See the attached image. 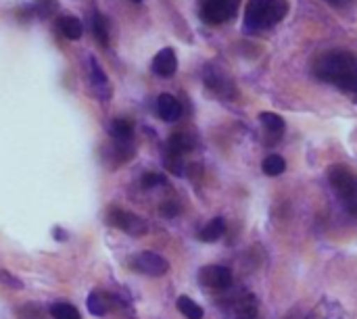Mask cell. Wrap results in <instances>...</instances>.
I'll return each instance as SVG.
<instances>
[{"label": "cell", "mask_w": 357, "mask_h": 319, "mask_svg": "<svg viewBox=\"0 0 357 319\" xmlns=\"http://www.w3.org/2000/svg\"><path fill=\"white\" fill-rule=\"evenodd\" d=\"M318 29L305 54L310 77L357 104V40L328 17H318Z\"/></svg>", "instance_id": "cell-1"}, {"label": "cell", "mask_w": 357, "mask_h": 319, "mask_svg": "<svg viewBox=\"0 0 357 319\" xmlns=\"http://www.w3.org/2000/svg\"><path fill=\"white\" fill-rule=\"evenodd\" d=\"M320 2H324L326 6H331L339 13H349L357 6V0H320Z\"/></svg>", "instance_id": "cell-23"}, {"label": "cell", "mask_w": 357, "mask_h": 319, "mask_svg": "<svg viewBox=\"0 0 357 319\" xmlns=\"http://www.w3.org/2000/svg\"><path fill=\"white\" fill-rule=\"evenodd\" d=\"M199 282L211 290H228L232 286V272L226 265H205L199 272Z\"/></svg>", "instance_id": "cell-10"}, {"label": "cell", "mask_w": 357, "mask_h": 319, "mask_svg": "<svg viewBox=\"0 0 357 319\" xmlns=\"http://www.w3.org/2000/svg\"><path fill=\"white\" fill-rule=\"evenodd\" d=\"M92 27H94V36H96V40H98L102 46H107V44H109V25H107V19H105L100 13H96V15H94Z\"/></svg>", "instance_id": "cell-22"}, {"label": "cell", "mask_w": 357, "mask_h": 319, "mask_svg": "<svg viewBox=\"0 0 357 319\" xmlns=\"http://www.w3.org/2000/svg\"><path fill=\"white\" fill-rule=\"evenodd\" d=\"M86 69H88V77H90V84H92L96 96L102 98V100H109V98H111V86H109L107 73L102 71V67L98 65V61H96L92 54H88Z\"/></svg>", "instance_id": "cell-11"}, {"label": "cell", "mask_w": 357, "mask_h": 319, "mask_svg": "<svg viewBox=\"0 0 357 319\" xmlns=\"http://www.w3.org/2000/svg\"><path fill=\"white\" fill-rule=\"evenodd\" d=\"M111 138L113 142H132V136H134V125L130 123V119H113L111 121Z\"/></svg>", "instance_id": "cell-15"}, {"label": "cell", "mask_w": 357, "mask_h": 319, "mask_svg": "<svg viewBox=\"0 0 357 319\" xmlns=\"http://www.w3.org/2000/svg\"><path fill=\"white\" fill-rule=\"evenodd\" d=\"M182 113H184L182 102H180L176 96H172V94H161V96L157 98V115H159L163 121L174 123V121H178V119L182 117Z\"/></svg>", "instance_id": "cell-14"}, {"label": "cell", "mask_w": 357, "mask_h": 319, "mask_svg": "<svg viewBox=\"0 0 357 319\" xmlns=\"http://www.w3.org/2000/svg\"><path fill=\"white\" fill-rule=\"evenodd\" d=\"M132 2H142V0H132Z\"/></svg>", "instance_id": "cell-27"}, {"label": "cell", "mask_w": 357, "mask_h": 319, "mask_svg": "<svg viewBox=\"0 0 357 319\" xmlns=\"http://www.w3.org/2000/svg\"><path fill=\"white\" fill-rule=\"evenodd\" d=\"M192 148H195V138L188 132H176V134H172L169 140H167V159H165L167 163L165 165H169L172 171L182 173V169L178 165H180L182 157L188 155Z\"/></svg>", "instance_id": "cell-8"}, {"label": "cell", "mask_w": 357, "mask_h": 319, "mask_svg": "<svg viewBox=\"0 0 357 319\" xmlns=\"http://www.w3.org/2000/svg\"><path fill=\"white\" fill-rule=\"evenodd\" d=\"M241 0H201L199 15L207 25H224L236 17Z\"/></svg>", "instance_id": "cell-4"}, {"label": "cell", "mask_w": 357, "mask_h": 319, "mask_svg": "<svg viewBox=\"0 0 357 319\" xmlns=\"http://www.w3.org/2000/svg\"><path fill=\"white\" fill-rule=\"evenodd\" d=\"M291 13L289 0H249L243 17V31L247 36H261L276 29Z\"/></svg>", "instance_id": "cell-2"}, {"label": "cell", "mask_w": 357, "mask_h": 319, "mask_svg": "<svg viewBox=\"0 0 357 319\" xmlns=\"http://www.w3.org/2000/svg\"><path fill=\"white\" fill-rule=\"evenodd\" d=\"M0 282L2 284H6L8 288H23V282L19 280V278H15V276H10L8 272H4V270H0Z\"/></svg>", "instance_id": "cell-24"}, {"label": "cell", "mask_w": 357, "mask_h": 319, "mask_svg": "<svg viewBox=\"0 0 357 319\" xmlns=\"http://www.w3.org/2000/svg\"><path fill=\"white\" fill-rule=\"evenodd\" d=\"M151 67H153V73H157L159 77H169L178 69V56L172 48H163L155 54Z\"/></svg>", "instance_id": "cell-13"}, {"label": "cell", "mask_w": 357, "mask_h": 319, "mask_svg": "<svg viewBox=\"0 0 357 319\" xmlns=\"http://www.w3.org/2000/svg\"><path fill=\"white\" fill-rule=\"evenodd\" d=\"M56 25H59L61 33H63L65 38H69V40H79L82 33H84V25H82V21L75 19V17H61Z\"/></svg>", "instance_id": "cell-17"}, {"label": "cell", "mask_w": 357, "mask_h": 319, "mask_svg": "<svg viewBox=\"0 0 357 319\" xmlns=\"http://www.w3.org/2000/svg\"><path fill=\"white\" fill-rule=\"evenodd\" d=\"M226 319H261V309L255 295L238 290L226 307Z\"/></svg>", "instance_id": "cell-6"}, {"label": "cell", "mask_w": 357, "mask_h": 319, "mask_svg": "<svg viewBox=\"0 0 357 319\" xmlns=\"http://www.w3.org/2000/svg\"><path fill=\"white\" fill-rule=\"evenodd\" d=\"M161 184H165V180L161 176H157V173H146L142 178V186L144 188H155V186H161Z\"/></svg>", "instance_id": "cell-25"}, {"label": "cell", "mask_w": 357, "mask_h": 319, "mask_svg": "<svg viewBox=\"0 0 357 319\" xmlns=\"http://www.w3.org/2000/svg\"><path fill=\"white\" fill-rule=\"evenodd\" d=\"M178 311L186 319H203L205 311L199 303H195L190 297H180L178 299Z\"/></svg>", "instance_id": "cell-18"}, {"label": "cell", "mask_w": 357, "mask_h": 319, "mask_svg": "<svg viewBox=\"0 0 357 319\" xmlns=\"http://www.w3.org/2000/svg\"><path fill=\"white\" fill-rule=\"evenodd\" d=\"M203 81L213 94H218L222 98H234L236 96V86H234L232 77L224 69H220L218 65H207L203 69Z\"/></svg>", "instance_id": "cell-7"}, {"label": "cell", "mask_w": 357, "mask_h": 319, "mask_svg": "<svg viewBox=\"0 0 357 319\" xmlns=\"http://www.w3.org/2000/svg\"><path fill=\"white\" fill-rule=\"evenodd\" d=\"M178 211H180V207H178L176 203H165V205L161 207V213H163L165 217H174V215H178Z\"/></svg>", "instance_id": "cell-26"}, {"label": "cell", "mask_w": 357, "mask_h": 319, "mask_svg": "<svg viewBox=\"0 0 357 319\" xmlns=\"http://www.w3.org/2000/svg\"><path fill=\"white\" fill-rule=\"evenodd\" d=\"M328 184L333 192L337 194L341 207L349 217L357 219V173L351 171L347 165H333L328 169Z\"/></svg>", "instance_id": "cell-3"}, {"label": "cell", "mask_w": 357, "mask_h": 319, "mask_svg": "<svg viewBox=\"0 0 357 319\" xmlns=\"http://www.w3.org/2000/svg\"><path fill=\"white\" fill-rule=\"evenodd\" d=\"M224 234H226V221H224L222 217H215V219H211V221L201 230L199 238H201L203 242H218Z\"/></svg>", "instance_id": "cell-16"}, {"label": "cell", "mask_w": 357, "mask_h": 319, "mask_svg": "<svg viewBox=\"0 0 357 319\" xmlns=\"http://www.w3.org/2000/svg\"><path fill=\"white\" fill-rule=\"evenodd\" d=\"M259 121H261V125H264V132H266V142L272 146V144H276L282 136H284V132H287V123H284V119L278 115V113H270V111H266V113H261L259 115Z\"/></svg>", "instance_id": "cell-12"}, {"label": "cell", "mask_w": 357, "mask_h": 319, "mask_svg": "<svg viewBox=\"0 0 357 319\" xmlns=\"http://www.w3.org/2000/svg\"><path fill=\"white\" fill-rule=\"evenodd\" d=\"M132 270H136L138 274L142 276H151V278H161L169 272V263L167 259H163L161 255L157 253H151V251H144V253H138L134 259H132Z\"/></svg>", "instance_id": "cell-9"}, {"label": "cell", "mask_w": 357, "mask_h": 319, "mask_svg": "<svg viewBox=\"0 0 357 319\" xmlns=\"http://www.w3.org/2000/svg\"><path fill=\"white\" fill-rule=\"evenodd\" d=\"M261 169H264V173H266V176L276 178V176H282V173H284V169H287V161H284L280 155H270V157H266V159H264Z\"/></svg>", "instance_id": "cell-19"}, {"label": "cell", "mask_w": 357, "mask_h": 319, "mask_svg": "<svg viewBox=\"0 0 357 319\" xmlns=\"http://www.w3.org/2000/svg\"><path fill=\"white\" fill-rule=\"evenodd\" d=\"M86 307L92 316H107L109 311V299L102 293H92L86 301Z\"/></svg>", "instance_id": "cell-20"}, {"label": "cell", "mask_w": 357, "mask_h": 319, "mask_svg": "<svg viewBox=\"0 0 357 319\" xmlns=\"http://www.w3.org/2000/svg\"><path fill=\"white\" fill-rule=\"evenodd\" d=\"M107 224L115 230H121L130 236H144L149 226L142 217L121 209V207H109L107 211Z\"/></svg>", "instance_id": "cell-5"}, {"label": "cell", "mask_w": 357, "mask_h": 319, "mask_svg": "<svg viewBox=\"0 0 357 319\" xmlns=\"http://www.w3.org/2000/svg\"><path fill=\"white\" fill-rule=\"evenodd\" d=\"M50 316L54 319H82L77 309L69 303H54L50 307Z\"/></svg>", "instance_id": "cell-21"}]
</instances>
